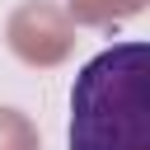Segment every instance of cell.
<instances>
[{"label":"cell","mask_w":150,"mask_h":150,"mask_svg":"<svg viewBox=\"0 0 150 150\" xmlns=\"http://www.w3.org/2000/svg\"><path fill=\"white\" fill-rule=\"evenodd\" d=\"M70 150H150V47L112 42L70 89Z\"/></svg>","instance_id":"6da1fadb"}]
</instances>
